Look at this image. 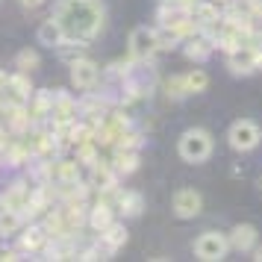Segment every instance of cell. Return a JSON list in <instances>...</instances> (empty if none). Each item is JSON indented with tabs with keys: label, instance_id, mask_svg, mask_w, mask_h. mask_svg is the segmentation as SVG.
<instances>
[{
	"label": "cell",
	"instance_id": "obj_1",
	"mask_svg": "<svg viewBox=\"0 0 262 262\" xmlns=\"http://www.w3.org/2000/svg\"><path fill=\"white\" fill-rule=\"evenodd\" d=\"M56 21L62 24L65 33L77 38H92L103 24V9L95 0H62Z\"/></svg>",
	"mask_w": 262,
	"mask_h": 262
},
{
	"label": "cell",
	"instance_id": "obj_2",
	"mask_svg": "<svg viewBox=\"0 0 262 262\" xmlns=\"http://www.w3.org/2000/svg\"><path fill=\"white\" fill-rule=\"evenodd\" d=\"M215 150V139L209 130H203V127H189V130L180 136L177 142V154L183 162H189V165H201L206 162Z\"/></svg>",
	"mask_w": 262,
	"mask_h": 262
},
{
	"label": "cell",
	"instance_id": "obj_3",
	"mask_svg": "<svg viewBox=\"0 0 262 262\" xmlns=\"http://www.w3.org/2000/svg\"><path fill=\"white\" fill-rule=\"evenodd\" d=\"M262 142V130L256 121L250 118H238L230 124V130H227V144L238 150V154H250V150H256Z\"/></svg>",
	"mask_w": 262,
	"mask_h": 262
},
{
	"label": "cell",
	"instance_id": "obj_4",
	"mask_svg": "<svg viewBox=\"0 0 262 262\" xmlns=\"http://www.w3.org/2000/svg\"><path fill=\"white\" fill-rule=\"evenodd\" d=\"M194 256L201 262H221L230 253V242H227L224 233H218V230H206L201 236L194 238Z\"/></svg>",
	"mask_w": 262,
	"mask_h": 262
},
{
	"label": "cell",
	"instance_id": "obj_5",
	"mask_svg": "<svg viewBox=\"0 0 262 262\" xmlns=\"http://www.w3.org/2000/svg\"><path fill=\"white\" fill-rule=\"evenodd\" d=\"M130 56L133 59H150L159 50V33L154 27H136L130 33Z\"/></svg>",
	"mask_w": 262,
	"mask_h": 262
},
{
	"label": "cell",
	"instance_id": "obj_6",
	"mask_svg": "<svg viewBox=\"0 0 262 262\" xmlns=\"http://www.w3.org/2000/svg\"><path fill=\"white\" fill-rule=\"evenodd\" d=\"M171 209H174V215L177 218H198L203 209V198H201V191H194V189H180L174 191V201H171Z\"/></svg>",
	"mask_w": 262,
	"mask_h": 262
},
{
	"label": "cell",
	"instance_id": "obj_7",
	"mask_svg": "<svg viewBox=\"0 0 262 262\" xmlns=\"http://www.w3.org/2000/svg\"><path fill=\"white\" fill-rule=\"evenodd\" d=\"M97 65L92 59H74L71 62V83L77 89H92L97 83Z\"/></svg>",
	"mask_w": 262,
	"mask_h": 262
},
{
	"label": "cell",
	"instance_id": "obj_8",
	"mask_svg": "<svg viewBox=\"0 0 262 262\" xmlns=\"http://www.w3.org/2000/svg\"><path fill=\"white\" fill-rule=\"evenodd\" d=\"M38 45H45V48H62L65 45V30L56 18H48V21H41L38 27Z\"/></svg>",
	"mask_w": 262,
	"mask_h": 262
},
{
	"label": "cell",
	"instance_id": "obj_9",
	"mask_svg": "<svg viewBox=\"0 0 262 262\" xmlns=\"http://www.w3.org/2000/svg\"><path fill=\"white\" fill-rule=\"evenodd\" d=\"M256 238H259V233H256L253 224H236L227 242H230V248H236V250H253Z\"/></svg>",
	"mask_w": 262,
	"mask_h": 262
},
{
	"label": "cell",
	"instance_id": "obj_10",
	"mask_svg": "<svg viewBox=\"0 0 262 262\" xmlns=\"http://www.w3.org/2000/svg\"><path fill=\"white\" fill-rule=\"evenodd\" d=\"M230 68L236 74H248V71H256L259 68V53L253 48H242V50H236L233 56H230Z\"/></svg>",
	"mask_w": 262,
	"mask_h": 262
},
{
	"label": "cell",
	"instance_id": "obj_11",
	"mask_svg": "<svg viewBox=\"0 0 262 262\" xmlns=\"http://www.w3.org/2000/svg\"><path fill=\"white\" fill-rule=\"evenodd\" d=\"M18 227H21V215L15 209H0V236L18 233Z\"/></svg>",
	"mask_w": 262,
	"mask_h": 262
},
{
	"label": "cell",
	"instance_id": "obj_12",
	"mask_svg": "<svg viewBox=\"0 0 262 262\" xmlns=\"http://www.w3.org/2000/svg\"><path fill=\"white\" fill-rule=\"evenodd\" d=\"M183 83H186V92H203L206 85H209V80H206V74L198 68V71H191L183 77Z\"/></svg>",
	"mask_w": 262,
	"mask_h": 262
},
{
	"label": "cell",
	"instance_id": "obj_13",
	"mask_svg": "<svg viewBox=\"0 0 262 262\" xmlns=\"http://www.w3.org/2000/svg\"><path fill=\"white\" fill-rule=\"evenodd\" d=\"M18 62H21V68H24V71H33V68L38 65V56H36V53H30V50H24V53L18 56Z\"/></svg>",
	"mask_w": 262,
	"mask_h": 262
},
{
	"label": "cell",
	"instance_id": "obj_14",
	"mask_svg": "<svg viewBox=\"0 0 262 262\" xmlns=\"http://www.w3.org/2000/svg\"><path fill=\"white\" fill-rule=\"evenodd\" d=\"M21 3H24V6H30V9H36V6L41 3V0H21Z\"/></svg>",
	"mask_w": 262,
	"mask_h": 262
}]
</instances>
